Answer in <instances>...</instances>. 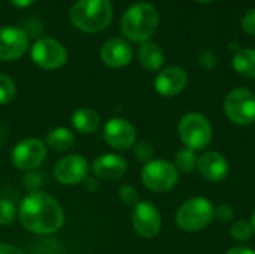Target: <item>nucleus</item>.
Listing matches in <instances>:
<instances>
[{
  "mask_svg": "<svg viewBox=\"0 0 255 254\" xmlns=\"http://www.w3.org/2000/svg\"><path fill=\"white\" fill-rule=\"evenodd\" d=\"M197 60H199V64H200L203 69H214V67L217 66V57H215V54H214L212 51H209V49L200 51Z\"/></svg>",
  "mask_w": 255,
  "mask_h": 254,
  "instance_id": "obj_29",
  "label": "nucleus"
},
{
  "mask_svg": "<svg viewBox=\"0 0 255 254\" xmlns=\"http://www.w3.org/2000/svg\"><path fill=\"white\" fill-rule=\"evenodd\" d=\"M179 138L184 145L193 151L205 150L212 141V126L208 118L197 112L184 115L178 126Z\"/></svg>",
  "mask_w": 255,
  "mask_h": 254,
  "instance_id": "obj_5",
  "label": "nucleus"
},
{
  "mask_svg": "<svg viewBox=\"0 0 255 254\" xmlns=\"http://www.w3.org/2000/svg\"><path fill=\"white\" fill-rule=\"evenodd\" d=\"M28 34L24 28L15 25L0 27V60L13 61L21 58L28 49Z\"/></svg>",
  "mask_w": 255,
  "mask_h": 254,
  "instance_id": "obj_11",
  "label": "nucleus"
},
{
  "mask_svg": "<svg viewBox=\"0 0 255 254\" xmlns=\"http://www.w3.org/2000/svg\"><path fill=\"white\" fill-rule=\"evenodd\" d=\"M242 28L245 33L255 36V7L248 10L242 18Z\"/></svg>",
  "mask_w": 255,
  "mask_h": 254,
  "instance_id": "obj_30",
  "label": "nucleus"
},
{
  "mask_svg": "<svg viewBox=\"0 0 255 254\" xmlns=\"http://www.w3.org/2000/svg\"><path fill=\"white\" fill-rule=\"evenodd\" d=\"M137 57H139L140 64L146 70H158L164 63V52H163L161 46L151 40L140 43Z\"/></svg>",
  "mask_w": 255,
  "mask_h": 254,
  "instance_id": "obj_18",
  "label": "nucleus"
},
{
  "mask_svg": "<svg viewBox=\"0 0 255 254\" xmlns=\"http://www.w3.org/2000/svg\"><path fill=\"white\" fill-rule=\"evenodd\" d=\"M88 172H90L88 162L79 154H72L57 162L54 169V177L60 184L76 186L88 178Z\"/></svg>",
  "mask_w": 255,
  "mask_h": 254,
  "instance_id": "obj_12",
  "label": "nucleus"
},
{
  "mask_svg": "<svg viewBox=\"0 0 255 254\" xmlns=\"http://www.w3.org/2000/svg\"><path fill=\"white\" fill-rule=\"evenodd\" d=\"M73 127L84 135H91L100 127V117L91 108H78L72 114Z\"/></svg>",
  "mask_w": 255,
  "mask_h": 254,
  "instance_id": "obj_19",
  "label": "nucleus"
},
{
  "mask_svg": "<svg viewBox=\"0 0 255 254\" xmlns=\"http://www.w3.org/2000/svg\"><path fill=\"white\" fill-rule=\"evenodd\" d=\"M18 217L24 229L37 235L55 234L64 223L61 207L43 192H31L27 195L19 205Z\"/></svg>",
  "mask_w": 255,
  "mask_h": 254,
  "instance_id": "obj_1",
  "label": "nucleus"
},
{
  "mask_svg": "<svg viewBox=\"0 0 255 254\" xmlns=\"http://www.w3.org/2000/svg\"><path fill=\"white\" fill-rule=\"evenodd\" d=\"M40 184H42V177L39 174H34L33 171L28 172V175L24 178V186L30 190V193L31 192H39L37 189H39Z\"/></svg>",
  "mask_w": 255,
  "mask_h": 254,
  "instance_id": "obj_31",
  "label": "nucleus"
},
{
  "mask_svg": "<svg viewBox=\"0 0 255 254\" xmlns=\"http://www.w3.org/2000/svg\"><path fill=\"white\" fill-rule=\"evenodd\" d=\"M46 156V145L36 138L19 141L12 150V163L24 172L37 169Z\"/></svg>",
  "mask_w": 255,
  "mask_h": 254,
  "instance_id": "obj_9",
  "label": "nucleus"
},
{
  "mask_svg": "<svg viewBox=\"0 0 255 254\" xmlns=\"http://www.w3.org/2000/svg\"><path fill=\"white\" fill-rule=\"evenodd\" d=\"M75 136L67 127H55L46 136V145L55 151H67L73 147Z\"/></svg>",
  "mask_w": 255,
  "mask_h": 254,
  "instance_id": "obj_21",
  "label": "nucleus"
},
{
  "mask_svg": "<svg viewBox=\"0 0 255 254\" xmlns=\"http://www.w3.org/2000/svg\"><path fill=\"white\" fill-rule=\"evenodd\" d=\"M93 172L100 180L114 181V180L124 177V174L127 172V162L124 157H121L118 154L106 153V154L99 156L94 160Z\"/></svg>",
  "mask_w": 255,
  "mask_h": 254,
  "instance_id": "obj_17",
  "label": "nucleus"
},
{
  "mask_svg": "<svg viewBox=\"0 0 255 254\" xmlns=\"http://www.w3.org/2000/svg\"><path fill=\"white\" fill-rule=\"evenodd\" d=\"M84 183L87 184V189H88V190H96V189H99V183H97L94 178H87Z\"/></svg>",
  "mask_w": 255,
  "mask_h": 254,
  "instance_id": "obj_35",
  "label": "nucleus"
},
{
  "mask_svg": "<svg viewBox=\"0 0 255 254\" xmlns=\"http://www.w3.org/2000/svg\"><path fill=\"white\" fill-rule=\"evenodd\" d=\"M16 217L13 204L7 199H0V226H9Z\"/></svg>",
  "mask_w": 255,
  "mask_h": 254,
  "instance_id": "obj_25",
  "label": "nucleus"
},
{
  "mask_svg": "<svg viewBox=\"0 0 255 254\" xmlns=\"http://www.w3.org/2000/svg\"><path fill=\"white\" fill-rule=\"evenodd\" d=\"M16 93V87L12 78L4 73H0V105L9 103Z\"/></svg>",
  "mask_w": 255,
  "mask_h": 254,
  "instance_id": "obj_23",
  "label": "nucleus"
},
{
  "mask_svg": "<svg viewBox=\"0 0 255 254\" xmlns=\"http://www.w3.org/2000/svg\"><path fill=\"white\" fill-rule=\"evenodd\" d=\"M196 1H199V3H202V4H208V3H212L214 0H196Z\"/></svg>",
  "mask_w": 255,
  "mask_h": 254,
  "instance_id": "obj_36",
  "label": "nucleus"
},
{
  "mask_svg": "<svg viewBox=\"0 0 255 254\" xmlns=\"http://www.w3.org/2000/svg\"><path fill=\"white\" fill-rule=\"evenodd\" d=\"M233 69L245 78H255V49L238 51L233 57Z\"/></svg>",
  "mask_w": 255,
  "mask_h": 254,
  "instance_id": "obj_20",
  "label": "nucleus"
},
{
  "mask_svg": "<svg viewBox=\"0 0 255 254\" xmlns=\"http://www.w3.org/2000/svg\"><path fill=\"white\" fill-rule=\"evenodd\" d=\"M36 0H9V3L12 6H15L16 9H25V7H30Z\"/></svg>",
  "mask_w": 255,
  "mask_h": 254,
  "instance_id": "obj_33",
  "label": "nucleus"
},
{
  "mask_svg": "<svg viewBox=\"0 0 255 254\" xmlns=\"http://www.w3.org/2000/svg\"><path fill=\"white\" fill-rule=\"evenodd\" d=\"M31 61L43 70H57L67 61V51L61 42L52 37H40L30 48Z\"/></svg>",
  "mask_w": 255,
  "mask_h": 254,
  "instance_id": "obj_8",
  "label": "nucleus"
},
{
  "mask_svg": "<svg viewBox=\"0 0 255 254\" xmlns=\"http://www.w3.org/2000/svg\"><path fill=\"white\" fill-rule=\"evenodd\" d=\"M251 226H253V229H254V232H255V211H254V214H253V220H251Z\"/></svg>",
  "mask_w": 255,
  "mask_h": 254,
  "instance_id": "obj_37",
  "label": "nucleus"
},
{
  "mask_svg": "<svg viewBox=\"0 0 255 254\" xmlns=\"http://www.w3.org/2000/svg\"><path fill=\"white\" fill-rule=\"evenodd\" d=\"M0 254H24L18 247L10 244H0Z\"/></svg>",
  "mask_w": 255,
  "mask_h": 254,
  "instance_id": "obj_32",
  "label": "nucleus"
},
{
  "mask_svg": "<svg viewBox=\"0 0 255 254\" xmlns=\"http://www.w3.org/2000/svg\"><path fill=\"white\" fill-rule=\"evenodd\" d=\"M235 217V210L229 204H223L217 208H214V219H217L221 223H229Z\"/></svg>",
  "mask_w": 255,
  "mask_h": 254,
  "instance_id": "obj_28",
  "label": "nucleus"
},
{
  "mask_svg": "<svg viewBox=\"0 0 255 254\" xmlns=\"http://www.w3.org/2000/svg\"><path fill=\"white\" fill-rule=\"evenodd\" d=\"M226 254H255V250L250 247H233Z\"/></svg>",
  "mask_w": 255,
  "mask_h": 254,
  "instance_id": "obj_34",
  "label": "nucleus"
},
{
  "mask_svg": "<svg viewBox=\"0 0 255 254\" xmlns=\"http://www.w3.org/2000/svg\"><path fill=\"white\" fill-rule=\"evenodd\" d=\"M72 24L84 33L103 31L112 21L111 0H78L69 12Z\"/></svg>",
  "mask_w": 255,
  "mask_h": 254,
  "instance_id": "obj_3",
  "label": "nucleus"
},
{
  "mask_svg": "<svg viewBox=\"0 0 255 254\" xmlns=\"http://www.w3.org/2000/svg\"><path fill=\"white\" fill-rule=\"evenodd\" d=\"M140 177L146 189L157 193H163L172 190L178 184L179 172L175 168V165H172L170 162L157 159L148 162L143 166Z\"/></svg>",
  "mask_w": 255,
  "mask_h": 254,
  "instance_id": "obj_6",
  "label": "nucleus"
},
{
  "mask_svg": "<svg viewBox=\"0 0 255 254\" xmlns=\"http://www.w3.org/2000/svg\"><path fill=\"white\" fill-rule=\"evenodd\" d=\"M118 196H120L121 202L127 207H134L139 202V195H137L136 189L128 184H123L118 189Z\"/></svg>",
  "mask_w": 255,
  "mask_h": 254,
  "instance_id": "obj_26",
  "label": "nucleus"
},
{
  "mask_svg": "<svg viewBox=\"0 0 255 254\" xmlns=\"http://www.w3.org/2000/svg\"><path fill=\"white\" fill-rule=\"evenodd\" d=\"M103 138L112 148L124 151L136 144V129L124 118H111L103 127Z\"/></svg>",
  "mask_w": 255,
  "mask_h": 254,
  "instance_id": "obj_13",
  "label": "nucleus"
},
{
  "mask_svg": "<svg viewBox=\"0 0 255 254\" xmlns=\"http://www.w3.org/2000/svg\"><path fill=\"white\" fill-rule=\"evenodd\" d=\"M197 169L205 180L220 183L229 175V162L218 151H206L197 159Z\"/></svg>",
  "mask_w": 255,
  "mask_h": 254,
  "instance_id": "obj_16",
  "label": "nucleus"
},
{
  "mask_svg": "<svg viewBox=\"0 0 255 254\" xmlns=\"http://www.w3.org/2000/svg\"><path fill=\"white\" fill-rule=\"evenodd\" d=\"M227 118L238 126H250L255 121V96L248 88L232 90L224 102Z\"/></svg>",
  "mask_w": 255,
  "mask_h": 254,
  "instance_id": "obj_7",
  "label": "nucleus"
},
{
  "mask_svg": "<svg viewBox=\"0 0 255 254\" xmlns=\"http://www.w3.org/2000/svg\"><path fill=\"white\" fill-rule=\"evenodd\" d=\"M197 166V157H196V151L190 150V148H182L176 153L175 156V168L178 169V172H184V174H190L196 169Z\"/></svg>",
  "mask_w": 255,
  "mask_h": 254,
  "instance_id": "obj_22",
  "label": "nucleus"
},
{
  "mask_svg": "<svg viewBox=\"0 0 255 254\" xmlns=\"http://www.w3.org/2000/svg\"><path fill=\"white\" fill-rule=\"evenodd\" d=\"M253 232H254V229H253L251 223H248L245 220H238L230 228V235L236 241H248L253 237Z\"/></svg>",
  "mask_w": 255,
  "mask_h": 254,
  "instance_id": "obj_24",
  "label": "nucleus"
},
{
  "mask_svg": "<svg viewBox=\"0 0 255 254\" xmlns=\"http://www.w3.org/2000/svg\"><path fill=\"white\" fill-rule=\"evenodd\" d=\"M100 57L106 66H109L112 69H120V67L127 66L131 61L133 48L126 39L112 37L102 45Z\"/></svg>",
  "mask_w": 255,
  "mask_h": 254,
  "instance_id": "obj_15",
  "label": "nucleus"
},
{
  "mask_svg": "<svg viewBox=\"0 0 255 254\" xmlns=\"http://www.w3.org/2000/svg\"><path fill=\"white\" fill-rule=\"evenodd\" d=\"M188 84V75L187 72L179 66H170L163 69L154 82V87L158 94L164 97H173L184 91V88Z\"/></svg>",
  "mask_w": 255,
  "mask_h": 254,
  "instance_id": "obj_14",
  "label": "nucleus"
},
{
  "mask_svg": "<svg viewBox=\"0 0 255 254\" xmlns=\"http://www.w3.org/2000/svg\"><path fill=\"white\" fill-rule=\"evenodd\" d=\"M160 22L158 10L152 3L139 1L131 4L121 18V31L131 42H146L155 33Z\"/></svg>",
  "mask_w": 255,
  "mask_h": 254,
  "instance_id": "obj_2",
  "label": "nucleus"
},
{
  "mask_svg": "<svg viewBox=\"0 0 255 254\" xmlns=\"http://www.w3.org/2000/svg\"><path fill=\"white\" fill-rule=\"evenodd\" d=\"M131 223L137 235L151 240L157 237L161 229V216L154 204L148 201H139L133 207Z\"/></svg>",
  "mask_w": 255,
  "mask_h": 254,
  "instance_id": "obj_10",
  "label": "nucleus"
},
{
  "mask_svg": "<svg viewBox=\"0 0 255 254\" xmlns=\"http://www.w3.org/2000/svg\"><path fill=\"white\" fill-rule=\"evenodd\" d=\"M214 220V205L206 198H193L184 202L176 213V225L184 232H200Z\"/></svg>",
  "mask_w": 255,
  "mask_h": 254,
  "instance_id": "obj_4",
  "label": "nucleus"
},
{
  "mask_svg": "<svg viewBox=\"0 0 255 254\" xmlns=\"http://www.w3.org/2000/svg\"><path fill=\"white\" fill-rule=\"evenodd\" d=\"M154 156V147L146 142V141H140L137 144H134V157L139 162H151Z\"/></svg>",
  "mask_w": 255,
  "mask_h": 254,
  "instance_id": "obj_27",
  "label": "nucleus"
}]
</instances>
